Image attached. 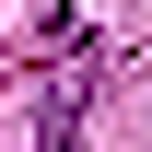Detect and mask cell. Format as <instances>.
I'll list each match as a JSON object with an SVG mask.
<instances>
[{
	"mask_svg": "<svg viewBox=\"0 0 152 152\" xmlns=\"http://www.w3.org/2000/svg\"><path fill=\"white\" fill-rule=\"evenodd\" d=\"M82 129V70H35L0 94V152H70Z\"/></svg>",
	"mask_w": 152,
	"mask_h": 152,
	"instance_id": "obj_1",
	"label": "cell"
}]
</instances>
